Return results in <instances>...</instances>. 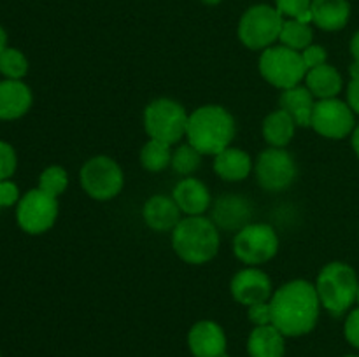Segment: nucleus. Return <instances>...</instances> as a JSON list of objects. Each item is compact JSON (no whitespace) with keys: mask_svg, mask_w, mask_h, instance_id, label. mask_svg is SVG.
<instances>
[{"mask_svg":"<svg viewBox=\"0 0 359 357\" xmlns=\"http://www.w3.org/2000/svg\"><path fill=\"white\" fill-rule=\"evenodd\" d=\"M272 326L284 336H304L316 328L319 318L318 290L307 280H291L280 286L270 298Z\"/></svg>","mask_w":359,"mask_h":357,"instance_id":"f257e3e1","label":"nucleus"},{"mask_svg":"<svg viewBox=\"0 0 359 357\" xmlns=\"http://www.w3.org/2000/svg\"><path fill=\"white\" fill-rule=\"evenodd\" d=\"M347 104L359 114V63L351 65V83L347 88Z\"/></svg>","mask_w":359,"mask_h":357,"instance_id":"72a5a7b5","label":"nucleus"},{"mask_svg":"<svg viewBox=\"0 0 359 357\" xmlns=\"http://www.w3.org/2000/svg\"><path fill=\"white\" fill-rule=\"evenodd\" d=\"M356 301H358V304H359V287H358V294H356Z\"/></svg>","mask_w":359,"mask_h":357,"instance_id":"a19ab883","label":"nucleus"},{"mask_svg":"<svg viewBox=\"0 0 359 357\" xmlns=\"http://www.w3.org/2000/svg\"><path fill=\"white\" fill-rule=\"evenodd\" d=\"M32 91L23 80L7 79L0 83V119L13 121L27 114L32 107Z\"/></svg>","mask_w":359,"mask_h":357,"instance_id":"f3484780","label":"nucleus"},{"mask_svg":"<svg viewBox=\"0 0 359 357\" xmlns=\"http://www.w3.org/2000/svg\"><path fill=\"white\" fill-rule=\"evenodd\" d=\"M189 350L195 357H219L226 352V335L214 321H200L189 329Z\"/></svg>","mask_w":359,"mask_h":357,"instance_id":"4468645a","label":"nucleus"},{"mask_svg":"<svg viewBox=\"0 0 359 357\" xmlns=\"http://www.w3.org/2000/svg\"><path fill=\"white\" fill-rule=\"evenodd\" d=\"M172 198L186 216H202L210 206L209 188L195 177H186L179 181L172 191Z\"/></svg>","mask_w":359,"mask_h":357,"instance_id":"2eb2a0df","label":"nucleus"},{"mask_svg":"<svg viewBox=\"0 0 359 357\" xmlns=\"http://www.w3.org/2000/svg\"><path fill=\"white\" fill-rule=\"evenodd\" d=\"M284 16L272 6L258 4L242 14L238 21V38L242 44L252 51H263L279 41L283 30Z\"/></svg>","mask_w":359,"mask_h":357,"instance_id":"423d86ee","label":"nucleus"},{"mask_svg":"<svg viewBox=\"0 0 359 357\" xmlns=\"http://www.w3.org/2000/svg\"><path fill=\"white\" fill-rule=\"evenodd\" d=\"M79 182L84 192L98 202L116 198L125 186V174L116 160L111 156H93L83 164L79 172Z\"/></svg>","mask_w":359,"mask_h":357,"instance_id":"6e6552de","label":"nucleus"},{"mask_svg":"<svg viewBox=\"0 0 359 357\" xmlns=\"http://www.w3.org/2000/svg\"><path fill=\"white\" fill-rule=\"evenodd\" d=\"M319 301L332 315H342L353 307L358 294V275L342 261L328 262L316 280Z\"/></svg>","mask_w":359,"mask_h":357,"instance_id":"20e7f679","label":"nucleus"},{"mask_svg":"<svg viewBox=\"0 0 359 357\" xmlns=\"http://www.w3.org/2000/svg\"><path fill=\"white\" fill-rule=\"evenodd\" d=\"M219 357H230V356H228V354H226V352H224V354H223V356H219Z\"/></svg>","mask_w":359,"mask_h":357,"instance_id":"79ce46f5","label":"nucleus"},{"mask_svg":"<svg viewBox=\"0 0 359 357\" xmlns=\"http://www.w3.org/2000/svg\"><path fill=\"white\" fill-rule=\"evenodd\" d=\"M351 55H353L354 63H359V30L351 38Z\"/></svg>","mask_w":359,"mask_h":357,"instance_id":"e433bc0d","label":"nucleus"},{"mask_svg":"<svg viewBox=\"0 0 359 357\" xmlns=\"http://www.w3.org/2000/svg\"><path fill=\"white\" fill-rule=\"evenodd\" d=\"M300 55H302V59H304V65L305 69H307V72L309 70L316 69V66L323 65V63H326V59H328V52H326V49L318 44H311L309 48H305L304 51H300Z\"/></svg>","mask_w":359,"mask_h":357,"instance_id":"2f4dec72","label":"nucleus"},{"mask_svg":"<svg viewBox=\"0 0 359 357\" xmlns=\"http://www.w3.org/2000/svg\"><path fill=\"white\" fill-rule=\"evenodd\" d=\"M314 31L309 23H302L298 20H284L283 30H280L279 41L286 48L294 49V51H304L305 48L312 44Z\"/></svg>","mask_w":359,"mask_h":357,"instance_id":"a878e982","label":"nucleus"},{"mask_svg":"<svg viewBox=\"0 0 359 357\" xmlns=\"http://www.w3.org/2000/svg\"><path fill=\"white\" fill-rule=\"evenodd\" d=\"M312 23L325 31L342 30L351 18L347 0H312Z\"/></svg>","mask_w":359,"mask_h":357,"instance_id":"6ab92c4d","label":"nucleus"},{"mask_svg":"<svg viewBox=\"0 0 359 357\" xmlns=\"http://www.w3.org/2000/svg\"><path fill=\"white\" fill-rule=\"evenodd\" d=\"M342 84L344 80L340 72L328 63H323V65L309 70L305 76V86L318 100L337 98V94L342 91Z\"/></svg>","mask_w":359,"mask_h":357,"instance_id":"5701e85b","label":"nucleus"},{"mask_svg":"<svg viewBox=\"0 0 359 357\" xmlns=\"http://www.w3.org/2000/svg\"><path fill=\"white\" fill-rule=\"evenodd\" d=\"M311 128H314V132L325 139H346L356 128L354 111L347 102L339 100V98L318 100L312 112Z\"/></svg>","mask_w":359,"mask_h":357,"instance_id":"f8f14e48","label":"nucleus"},{"mask_svg":"<svg viewBox=\"0 0 359 357\" xmlns=\"http://www.w3.org/2000/svg\"><path fill=\"white\" fill-rule=\"evenodd\" d=\"M252 160L244 149L238 147H226L219 154L214 156V172L217 177L226 182H241L249 177L252 170Z\"/></svg>","mask_w":359,"mask_h":357,"instance_id":"a211bd4d","label":"nucleus"},{"mask_svg":"<svg viewBox=\"0 0 359 357\" xmlns=\"http://www.w3.org/2000/svg\"><path fill=\"white\" fill-rule=\"evenodd\" d=\"M248 317L256 328H258V326L272 324V308H270V301H263V303H256L248 307Z\"/></svg>","mask_w":359,"mask_h":357,"instance_id":"473e14b6","label":"nucleus"},{"mask_svg":"<svg viewBox=\"0 0 359 357\" xmlns=\"http://www.w3.org/2000/svg\"><path fill=\"white\" fill-rule=\"evenodd\" d=\"M248 352L251 357H284V335L272 324L258 326L249 335Z\"/></svg>","mask_w":359,"mask_h":357,"instance_id":"4be33fe9","label":"nucleus"},{"mask_svg":"<svg viewBox=\"0 0 359 357\" xmlns=\"http://www.w3.org/2000/svg\"><path fill=\"white\" fill-rule=\"evenodd\" d=\"M279 237L270 224L251 223L233 237V254L248 266H259L276 258Z\"/></svg>","mask_w":359,"mask_h":357,"instance_id":"1a4fd4ad","label":"nucleus"},{"mask_svg":"<svg viewBox=\"0 0 359 357\" xmlns=\"http://www.w3.org/2000/svg\"><path fill=\"white\" fill-rule=\"evenodd\" d=\"M56 217H58V200L39 188L28 191L18 203V224L28 234H41L51 230Z\"/></svg>","mask_w":359,"mask_h":357,"instance_id":"9b49d317","label":"nucleus"},{"mask_svg":"<svg viewBox=\"0 0 359 357\" xmlns=\"http://www.w3.org/2000/svg\"><path fill=\"white\" fill-rule=\"evenodd\" d=\"M346 357H358V356H346Z\"/></svg>","mask_w":359,"mask_h":357,"instance_id":"37998d69","label":"nucleus"},{"mask_svg":"<svg viewBox=\"0 0 359 357\" xmlns=\"http://www.w3.org/2000/svg\"><path fill=\"white\" fill-rule=\"evenodd\" d=\"M219 230L212 219L188 216L172 231V247L188 265H205L219 252Z\"/></svg>","mask_w":359,"mask_h":357,"instance_id":"7ed1b4c3","label":"nucleus"},{"mask_svg":"<svg viewBox=\"0 0 359 357\" xmlns=\"http://www.w3.org/2000/svg\"><path fill=\"white\" fill-rule=\"evenodd\" d=\"M203 4H207V6H217V4L221 2V0H202Z\"/></svg>","mask_w":359,"mask_h":357,"instance_id":"ea45409f","label":"nucleus"},{"mask_svg":"<svg viewBox=\"0 0 359 357\" xmlns=\"http://www.w3.org/2000/svg\"><path fill=\"white\" fill-rule=\"evenodd\" d=\"M189 114L184 105L172 98H156L144 108V128L149 139L161 140L170 146L186 136Z\"/></svg>","mask_w":359,"mask_h":357,"instance_id":"39448f33","label":"nucleus"},{"mask_svg":"<svg viewBox=\"0 0 359 357\" xmlns=\"http://www.w3.org/2000/svg\"><path fill=\"white\" fill-rule=\"evenodd\" d=\"M0 72L7 79L21 80L28 72V59L20 49L6 48L0 52Z\"/></svg>","mask_w":359,"mask_h":357,"instance_id":"c85d7f7f","label":"nucleus"},{"mask_svg":"<svg viewBox=\"0 0 359 357\" xmlns=\"http://www.w3.org/2000/svg\"><path fill=\"white\" fill-rule=\"evenodd\" d=\"M353 149L356 153V156L359 158V125L354 128L353 132Z\"/></svg>","mask_w":359,"mask_h":357,"instance_id":"4c0bfd02","label":"nucleus"},{"mask_svg":"<svg viewBox=\"0 0 359 357\" xmlns=\"http://www.w3.org/2000/svg\"><path fill=\"white\" fill-rule=\"evenodd\" d=\"M67 186H69V174L60 164H51L39 177V189L55 198L65 192Z\"/></svg>","mask_w":359,"mask_h":357,"instance_id":"cd10ccee","label":"nucleus"},{"mask_svg":"<svg viewBox=\"0 0 359 357\" xmlns=\"http://www.w3.org/2000/svg\"><path fill=\"white\" fill-rule=\"evenodd\" d=\"M314 94L309 91L307 86H298L284 90L279 97V107L286 111L294 119L297 126H311L312 112L316 105Z\"/></svg>","mask_w":359,"mask_h":357,"instance_id":"aec40b11","label":"nucleus"},{"mask_svg":"<svg viewBox=\"0 0 359 357\" xmlns=\"http://www.w3.org/2000/svg\"><path fill=\"white\" fill-rule=\"evenodd\" d=\"M237 133L233 115L223 105H202L189 114L186 139L198 153L216 156L231 146Z\"/></svg>","mask_w":359,"mask_h":357,"instance_id":"f03ea898","label":"nucleus"},{"mask_svg":"<svg viewBox=\"0 0 359 357\" xmlns=\"http://www.w3.org/2000/svg\"><path fill=\"white\" fill-rule=\"evenodd\" d=\"M344 331H346L347 342L353 346H356V349H359V307L349 314Z\"/></svg>","mask_w":359,"mask_h":357,"instance_id":"f704fd0d","label":"nucleus"},{"mask_svg":"<svg viewBox=\"0 0 359 357\" xmlns=\"http://www.w3.org/2000/svg\"><path fill=\"white\" fill-rule=\"evenodd\" d=\"M144 223L154 231H174L181 220V209L174 198L165 195H154L144 203Z\"/></svg>","mask_w":359,"mask_h":357,"instance_id":"dca6fc26","label":"nucleus"},{"mask_svg":"<svg viewBox=\"0 0 359 357\" xmlns=\"http://www.w3.org/2000/svg\"><path fill=\"white\" fill-rule=\"evenodd\" d=\"M230 293L233 300L244 307L263 303V301H270L273 294L272 280L259 268L249 266L235 273L230 282Z\"/></svg>","mask_w":359,"mask_h":357,"instance_id":"ddd939ff","label":"nucleus"},{"mask_svg":"<svg viewBox=\"0 0 359 357\" xmlns=\"http://www.w3.org/2000/svg\"><path fill=\"white\" fill-rule=\"evenodd\" d=\"M251 216V205L241 196H224L217 200L212 210V220L217 227L223 230H242L248 226Z\"/></svg>","mask_w":359,"mask_h":357,"instance_id":"412c9836","label":"nucleus"},{"mask_svg":"<svg viewBox=\"0 0 359 357\" xmlns=\"http://www.w3.org/2000/svg\"><path fill=\"white\" fill-rule=\"evenodd\" d=\"M202 156L203 154L198 153L191 144H182L172 153L170 167L174 168L175 174L191 177L193 172L198 170L200 164H202Z\"/></svg>","mask_w":359,"mask_h":357,"instance_id":"bb28decb","label":"nucleus"},{"mask_svg":"<svg viewBox=\"0 0 359 357\" xmlns=\"http://www.w3.org/2000/svg\"><path fill=\"white\" fill-rule=\"evenodd\" d=\"M172 149L170 144L149 139L140 149V164L147 172H161L170 167Z\"/></svg>","mask_w":359,"mask_h":357,"instance_id":"393cba45","label":"nucleus"},{"mask_svg":"<svg viewBox=\"0 0 359 357\" xmlns=\"http://www.w3.org/2000/svg\"><path fill=\"white\" fill-rule=\"evenodd\" d=\"M256 178L263 189L272 192L290 188L298 175L294 158L283 147H269L262 150L255 163Z\"/></svg>","mask_w":359,"mask_h":357,"instance_id":"9d476101","label":"nucleus"},{"mask_svg":"<svg viewBox=\"0 0 359 357\" xmlns=\"http://www.w3.org/2000/svg\"><path fill=\"white\" fill-rule=\"evenodd\" d=\"M20 200V191L14 182L0 181V206H11Z\"/></svg>","mask_w":359,"mask_h":357,"instance_id":"c9c22d12","label":"nucleus"},{"mask_svg":"<svg viewBox=\"0 0 359 357\" xmlns=\"http://www.w3.org/2000/svg\"><path fill=\"white\" fill-rule=\"evenodd\" d=\"M263 139L270 144V147H286L293 140L294 132H297V122L283 108L270 112L263 119Z\"/></svg>","mask_w":359,"mask_h":357,"instance_id":"b1692460","label":"nucleus"},{"mask_svg":"<svg viewBox=\"0 0 359 357\" xmlns=\"http://www.w3.org/2000/svg\"><path fill=\"white\" fill-rule=\"evenodd\" d=\"M258 69L263 79L280 91L298 86L307 76L300 51H294L283 44L263 49Z\"/></svg>","mask_w":359,"mask_h":357,"instance_id":"0eeeda50","label":"nucleus"},{"mask_svg":"<svg viewBox=\"0 0 359 357\" xmlns=\"http://www.w3.org/2000/svg\"><path fill=\"white\" fill-rule=\"evenodd\" d=\"M7 48V34L2 27H0V52Z\"/></svg>","mask_w":359,"mask_h":357,"instance_id":"58836bf2","label":"nucleus"},{"mask_svg":"<svg viewBox=\"0 0 359 357\" xmlns=\"http://www.w3.org/2000/svg\"><path fill=\"white\" fill-rule=\"evenodd\" d=\"M16 153L13 146L0 140V181H7L16 172Z\"/></svg>","mask_w":359,"mask_h":357,"instance_id":"7c9ffc66","label":"nucleus"},{"mask_svg":"<svg viewBox=\"0 0 359 357\" xmlns=\"http://www.w3.org/2000/svg\"><path fill=\"white\" fill-rule=\"evenodd\" d=\"M312 0H276V9L286 20H298L312 24Z\"/></svg>","mask_w":359,"mask_h":357,"instance_id":"c756f323","label":"nucleus"}]
</instances>
